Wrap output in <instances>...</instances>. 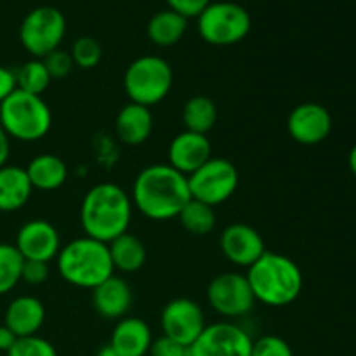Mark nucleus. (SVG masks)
<instances>
[{
    "label": "nucleus",
    "mask_w": 356,
    "mask_h": 356,
    "mask_svg": "<svg viewBox=\"0 0 356 356\" xmlns=\"http://www.w3.org/2000/svg\"><path fill=\"white\" fill-rule=\"evenodd\" d=\"M132 205L152 221L177 218L191 200L188 177L169 163H153L138 174L132 186Z\"/></svg>",
    "instance_id": "1"
},
{
    "label": "nucleus",
    "mask_w": 356,
    "mask_h": 356,
    "mask_svg": "<svg viewBox=\"0 0 356 356\" xmlns=\"http://www.w3.org/2000/svg\"><path fill=\"white\" fill-rule=\"evenodd\" d=\"M132 198L115 183L94 184L80 205V225L86 236L110 243L129 229Z\"/></svg>",
    "instance_id": "2"
},
{
    "label": "nucleus",
    "mask_w": 356,
    "mask_h": 356,
    "mask_svg": "<svg viewBox=\"0 0 356 356\" xmlns=\"http://www.w3.org/2000/svg\"><path fill=\"white\" fill-rule=\"evenodd\" d=\"M245 277L256 301L271 308L292 305L301 296L305 285L301 268L291 257L268 250L247 268Z\"/></svg>",
    "instance_id": "3"
},
{
    "label": "nucleus",
    "mask_w": 356,
    "mask_h": 356,
    "mask_svg": "<svg viewBox=\"0 0 356 356\" xmlns=\"http://www.w3.org/2000/svg\"><path fill=\"white\" fill-rule=\"evenodd\" d=\"M56 266L63 280L89 291L115 275L108 243L86 235L61 247L56 257Z\"/></svg>",
    "instance_id": "4"
},
{
    "label": "nucleus",
    "mask_w": 356,
    "mask_h": 356,
    "mask_svg": "<svg viewBox=\"0 0 356 356\" xmlns=\"http://www.w3.org/2000/svg\"><path fill=\"white\" fill-rule=\"evenodd\" d=\"M0 125L17 141H40L52 127V111L42 96L16 89L0 103Z\"/></svg>",
    "instance_id": "5"
},
{
    "label": "nucleus",
    "mask_w": 356,
    "mask_h": 356,
    "mask_svg": "<svg viewBox=\"0 0 356 356\" xmlns=\"http://www.w3.org/2000/svg\"><path fill=\"white\" fill-rule=\"evenodd\" d=\"M174 73L160 56H139L124 73V90L129 103L152 108L162 103L172 89Z\"/></svg>",
    "instance_id": "6"
},
{
    "label": "nucleus",
    "mask_w": 356,
    "mask_h": 356,
    "mask_svg": "<svg viewBox=\"0 0 356 356\" xmlns=\"http://www.w3.org/2000/svg\"><path fill=\"white\" fill-rule=\"evenodd\" d=\"M252 28L249 10L236 2H211L197 16V30L202 40L211 45H233L242 42Z\"/></svg>",
    "instance_id": "7"
},
{
    "label": "nucleus",
    "mask_w": 356,
    "mask_h": 356,
    "mask_svg": "<svg viewBox=\"0 0 356 356\" xmlns=\"http://www.w3.org/2000/svg\"><path fill=\"white\" fill-rule=\"evenodd\" d=\"M66 35V17L58 7L38 6L23 17L19 26L21 45L35 59H44L59 49Z\"/></svg>",
    "instance_id": "8"
},
{
    "label": "nucleus",
    "mask_w": 356,
    "mask_h": 356,
    "mask_svg": "<svg viewBox=\"0 0 356 356\" xmlns=\"http://www.w3.org/2000/svg\"><path fill=\"white\" fill-rule=\"evenodd\" d=\"M238 170L226 159H209L200 169L188 176L191 198L211 207L225 204L238 188Z\"/></svg>",
    "instance_id": "9"
},
{
    "label": "nucleus",
    "mask_w": 356,
    "mask_h": 356,
    "mask_svg": "<svg viewBox=\"0 0 356 356\" xmlns=\"http://www.w3.org/2000/svg\"><path fill=\"white\" fill-rule=\"evenodd\" d=\"M207 301L218 315L226 318L245 316L256 305L247 277L236 271H225L209 282Z\"/></svg>",
    "instance_id": "10"
},
{
    "label": "nucleus",
    "mask_w": 356,
    "mask_h": 356,
    "mask_svg": "<svg viewBox=\"0 0 356 356\" xmlns=\"http://www.w3.org/2000/svg\"><path fill=\"white\" fill-rule=\"evenodd\" d=\"M252 339L245 329L233 322L205 325L190 346V356H250Z\"/></svg>",
    "instance_id": "11"
},
{
    "label": "nucleus",
    "mask_w": 356,
    "mask_h": 356,
    "mask_svg": "<svg viewBox=\"0 0 356 356\" xmlns=\"http://www.w3.org/2000/svg\"><path fill=\"white\" fill-rule=\"evenodd\" d=\"M205 315L197 301L188 298H176L167 302L160 315L162 336L190 348L205 329Z\"/></svg>",
    "instance_id": "12"
},
{
    "label": "nucleus",
    "mask_w": 356,
    "mask_h": 356,
    "mask_svg": "<svg viewBox=\"0 0 356 356\" xmlns=\"http://www.w3.org/2000/svg\"><path fill=\"white\" fill-rule=\"evenodd\" d=\"M16 249L24 261L51 263L61 250V236L47 219H31L24 222L16 235Z\"/></svg>",
    "instance_id": "13"
},
{
    "label": "nucleus",
    "mask_w": 356,
    "mask_h": 356,
    "mask_svg": "<svg viewBox=\"0 0 356 356\" xmlns=\"http://www.w3.org/2000/svg\"><path fill=\"white\" fill-rule=\"evenodd\" d=\"M287 131L289 136L299 145H320L332 131V117L329 110L318 103L298 104L289 113Z\"/></svg>",
    "instance_id": "14"
},
{
    "label": "nucleus",
    "mask_w": 356,
    "mask_h": 356,
    "mask_svg": "<svg viewBox=\"0 0 356 356\" xmlns=\"http://www.w3.org/2000/svg\"><path fill=\"white\" fill-rule=\"evenodd\" d=\"M219 247L222 256L240 268L252 266L266 252L261 233L245 222H233L226 226L219 236Z\"/></svg>",
    "instance_id": "15"
},
{
    "label": "nucleus",
    "mask_w": 356,
    "mask_h": 356,
    "mask_svg": "<svg viewBox=\"0 0 356 356\" xmlns=\"http://www.w3.org/2000/svg\"><path fill=\"white\" fill-rule=\"evenodd\" d=\"M167 156L169 165L188 177L212 159V145L207 136L183 131L170 141Z\"/></svg>",
    "instance_id": "16"
},
{
    "label": "nucleus",
    "mask_w": 356,
    "mask_h": 356,
    "mask_svg": "<svg viewBox=\"0 0 356 356\" xmlns=\"http://www.w3.org/2000/svg\"><path fill=\"white\" fill-rule=\"evenodd\" d=\"M134 294L127 280L111 275L97 287L92 289V308L101 318L120 320L131 312Z\"/></svg>",
    "instance_id": "17"
},
{
    "label": "nucleus",
    "mask_w": 356,
    "mask_h": 356,
    "mask_svg": "<svg viewBox=\"0 0 356 356\" xmlns=\"http://www.w3.org/2000/svg\"><path fill=\"white\" fill-rule=\"evenodd\" d=\"M152 343V329L138 316H124L118 320L110 337V346L118 356H146Z\"/></svg>",
    "instance_id": "18"
},
{
    "label": "nucleus",
    "mask_w": 356,
    "mask_h": 356,
    "mask_svg": "<svg viewBox=\"0 0 356 356\" xmlns=\"http://www.w3.org/2000/svg\"><path fill=\"white\" fill-rule=\"evenodd\" d=\"M45 322V308L40 299L33 296H19L13 299L3 315V325L13 330L16 337L37 336Z\"/></svg>",
    "instance_id": "19"
},
{
    "label": "nucleus",
    "mask_w": 356,
    "mask_h": 356,
    "mask_svg": "<svg viewBox=\"0 0 356 356\" xmlns=\"http://www.w3.org/2000/svg\"><path fill=\"white\" fill-rule=\"evenodd\" d=\"M152 131L153 113L143 104L127 103L115 118V134L127 146H139L146 143Z\"/></svg>",
    "instance_id": "20"
},
{
    "label": "nucleus",
    "mask_w": 356,
    "mask_h": 356,
    "mask_svg": "<svg viewBox=\"0 0 356 356\" xmlns=\"http://www.w3.org/2000/svg\"><path fill=\"white\" fill-rule=\"evenodd\" d=\"M33 186L24 167H0V212H16L28 204Z\"/></svg>",
    "instance_id": "21"
},
{
    "label": "nucleus",
    "mask_w": 356,
    "mask_h": 356,
    "mask_svg": "<svg viewBox=\"0 0 356 356\" xmlns=\"http://www.w3.org/2000/svg\"><path fill=\"white\" fill-rule=\"evenodd\" d=\"M28 177L33 190L54 191L68 179V165L65 160L52 153H42L30 160L26 167Z\"/></svg>",
    "instance_id": "22"
},
{
    "label": "nucleus",
    "mask_w": 356,
    "mask_h": 356,
    "mask_svg": "<svg viewBox=\"0 0 356 356\" xmlns=\"http://www.w3.org/2000/svg\"><path fill=\"white\" fill-rule=\"evenodd\" d=\"M108 250H110L113 270L122 271V273H136V271H139L145 266L146 257H148L145 243L129 232L111 240L108 243Z\"/></svg>",
    "instance_id": "23"
},
{
    "label": "nucleus",
    "mask_w": 356,
    "mask_h": 356,
    "mask_svg": "<svg viewBox=\"0 0 356 356\" xmlns=\"http://www.w3.org/2000/svg\"><path fill=\"white\" fill-rule=\"evenodd\" d=\"M188 30V17L172 9H163L153 14L146 26L148 38L159 47L176 45Z\"/></svg>",
    "instance_id": "24"
},
{
    "label": "nucleus",
    "mask_w": 356,
    "mask_h": 356,
    "mask_svg": "<svg viewBox=\"0 0 356 356\" xmlns=\"http://www.w3.org/2000/svg\"><path fill=\"white\" fill-rule=\"evenodd\" d=\"M218 117V106H216L214 101L209 96H202V94L190 97L184 103L183 113H181L184 131L197 132V134L204 136H207L214 129Z\"/></svg>",
    "instance_id": "25"
},
{
    "label": "nucleus",
    "mask_w": 356,
    "mask_h": 356,
    "mask_svg": "<svg viewBox=\"0 0 356 356\" xmlns=\"http://www.w3.org/2000/svg\"><path fill=\"white\" fill-rule=\"evenodd\" d=\"M181 226L193 236H207L216 229V211L211 205L191 198L177 214Z\"/></svg>",
    "instance_id": "26"
},
{
    "label": "nucleus",
    "mask_w": 356,
    "mask_h": 356,
    "mask_svg": "<svg viewBox=\"0 0 356 356\" xmlns=\"http://www.w3.org/2000/svg\"><path fill=\"white\" fill-rule=\"evenodd\" d=\"M14 73H16L17 89L24 90L28 94H35V96H42L52 82L42 59H30L24 65H21Z\"/></svg>",
    "instance_id": "27"
},
{
    "label": "nucleus",
    "mask_w": 356,
    "mask_h": 356,
    "mask_svg": "<svg viewBox=\"0 0 356 356\" xmlns=\"http://www.w3.org/2000/svg\"><path fill=\"white\" fill-rule=\"evenodd\" d=\"M23 263L14 243H0V296L9 294L19 284Z\"/></svg>",
    "instance_id": "28"
},
{
    "label": "nucleus",
    "mask_w": 356,
    "mask_h": 356,
    "mask_svg": "<svg viewBox=\"0 0 356 356\" xmlns=\"http://www.w3.org/2000/svg\"><path fill=\"white\" fill-rule=\"evenodd\" d=\"M70 54H72L73 65L82 70H92L99 65L101 58H103V49L96 38L86 35L73 42Z\"/></svg>",
    "instance_id": "29"
},
{
    "label": "nucleus",
    "mask_w": 356,
    "mask_h": 356,
    "mask_svg": "<svg viewBox=\"0 0 356 356\" xmlns=\"http://www.w3.org/2000/svg\"><path fill=\"white\" fill-rule=\"evenodd\" d=\"M7 356H58V351L40 336L17 337L14 346L6 353Z\"/></svg>",
    "instance_id": "30"
},
{
    "label": "nucleus",
    "mask_w": 356,
    "mask_h": 356,
    "mask_svg": "<svg viewBox=\"0 0 356 356\" xmlns=\"http://www.w3.org/2000/svg\"><path fill=\"white\" fill-rule=\"evenodd\" d=\"M250 356H294V353H292V348L289 346L287 341L268 334L257 341H252Z\"/></svg>",
    "instance_id": "31"
},
{
    "label": "nucleus",
    "mask_w": 356,
    "mask_h": 356,
    "mask_svg": "<svg viewBox=\"0 0 356 356\" xmlns=\"http://www.w3.org/2000/svg\"><path fill=\"white\" fill-rule=\"evenodd\" d=\"M44 65L45 68H47L49 75H51L52 80H61V79H66V76L72 73L73 70V59H72V54H70V51H63V49H56V51H52L51 54L45 56L44 59Z\"/></svg>",
    "instance_id": "32"
},
{
    "label": "nucleus",
    "mask_w": 356,
    "mask_h": 356,
    "mask_svg": "<svg viewBox=\"0 0 356 356\" xmlns=\"http://www.w3.org/2000/svg\"><path fill=\"white\" fill-rule=\"evenodd\" d=\"M149 356H190V348L176 343L170 337L160 336L153 339L148 351Z\"/></svg>",
    "instance_id": "33"
},
{
    "label": "nucleus",
    "mask_w": 356,
    "mask_h": 356,
    "mask_svg": "<svg viewBox=\"0 0 356 356\" xmlns=\"http://www.w3.org/2000/svg\"><path fill=\"white\" fill-rule=\"evenodd\" d=\"M49 263L44 261H24L21 270V280L28 285H42L49 278Z\"/></svg>",
    "instance_id": "34"
},
{
    "label": "nucleus",
    "mask_w": 356,
    "mask_h": 356,
    "mask_svg": "<svg viewBox=\"0 0 356 356\" xmlns=\"http://www.w3.org/2000/svg\"><path fill=\"white\" fill-rule=\"evenodd\" d=\"M165 2L169 3V9L190 19V17H197L211 3V0H165Z\"/></svg>",
    "instance_id": "35"
},
{
    "label": "nucleus",
    "mask_w": 356,
    "mask_h": 356,
    "mask_svg": "<svg viewBox=\"0 0 356 356\" xmlns=\"http://www.w3.org/2000/svg\"><path fill=\"white\" fill-rule=\"evenodd\" d=\"M16 89L17 86H16V73H14V70L0 65V103H2L7 96H10Z\"/></svg>",
    "instance_id": "36"
},
{
    "label": "nucleus",
    "mask_w": 356,
    "mask_h": 356,
    "mask_svg": "<svg viewBox=\"0 0 356 356\" xmlns=\"http://www.w3.org/2000/svg\"><path fill=\"white\" fill-rule=\"evenodd\" d=\"M16 341H17V337L13 330L7 329L6 325H0V351L7 353V351L14 346V343H16Z\"/></svg>",
    "instance_id": "37"
},
{
    "label": "nucleus",
    "mask_w": 356,
    "mask_h": 356,
    "mask_svg": "<svg viewBox=\"0 0 356 356\" xmlns=\"http://www.w3.org/2000/svg\"><path fill=\"white\" fill-rule=\"evenodd\" d=\"M10 155V138L0 125V167L7 165Z\"/></svg>",
    "instance_id": "38"
},
{
    "label": "nucleus",
    "mask_w": 356,
    "mask_h": 356,
    "mask_svg": "<svg viewBox=\"0 0 356 356\" xmlns=\"http://www.w3.org/2000/svg\"><path fill=\"white\" fill-rule=\"evenodd\" d=\"M348 163H350V170L353 172V176L356 177V143H355L353 148H351L350 156H348Z\"/></svg>",
    "instance_id": "39"
},
{
    "label": "nucleus",
    "mask_w": 356,
    "mask_h": 356,
    "mask_svg": "<svg viewBox=\"0 0 356 356\" xmlns=\"http://www.w3.org/2000/svg\"><path fill=\"white\" fill-rule=\"evenodd\" d=\"M96 356H118V353L110 346V343H108V344H104L99 351H97Z\"/></svg>",
    "instance_id": "40"
}]
</instances>
